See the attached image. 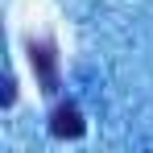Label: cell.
Returning a JSON list of instances; mask_svg holds the SVG:
<instances>
[{
  "mask_svg": "<svg viewBox=\"0 0 153 153\" xmlns=\"http://www.w3.org/2000/svg\"><path fill=\"white\" fill-rule=\"evenodd\" d=\"M29 66L37 71L42 91H58V54H54V42H50V37L29 42Z\"/></svg>",
  "mask_w": 153,
  "mask_h": 153,
  "instance_id": "cell-1",
  "label": "cell"
},
{
  "mask_svg": "<svg viewBox=\"0 0 153 153\" xmlns=\"http://www.w3.org/2000/svg\"><path fill=\"white\" fill-rule=\"evenodd\" d=\"M50 132L58 137V141H79V137L87 132V124H83V112H79L75 103L54 108V116H50Z\"/></svg>",
  "mask_w": 153,
  "mask_h": 153,
  "instance_id": "cell-2",
  "label": "cell"
}]
</instances>
